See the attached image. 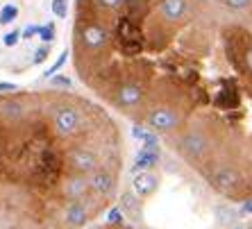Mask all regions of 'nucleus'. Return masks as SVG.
Returning a JSON list of instances; mask_svg holds the SVG:
<instances>
[{
	"label": "nucleus",
	"instance_id": "nucleus-12",
	"mask_svg": "<svg viewBox=\"0 0 252 229\" xmlns=\"http://www.w3.org/2000/svg\"><path fill=\"white\" fill-rule=\"evenodd\" d=\"M66 57H68V53H66V50H64V53H62V57H59V59H57V61H55V66H53V68H48V71H46V77L55 75V73H57V71H59V68H62V66H64Z\"/></svg>",
	"mask_w": 252,
	"mask_h": 229
},
{
	"label": "nucleus",
	"instance_id": "nucleus-1",
	"mask_svg": "<svg viewBox=\"0 0 252 229\" xmlns=\"http://www.w3.org/2000/svg\"><path fill=\"white\" fill-rule=\"evenodd\" d=\"M123 134L75 91L0 93V229H84L116 200Z\"/></svg>",
	"mask_w": 252,
	"mask_h": 229
},
{
	"label": "nucleus",
	"instance_id": "nucleus-18",
	"mask_svg": "<svg viewBox=\"0 0 252 229\" xmlns=\"http://www.w3.org/2000/svg\"><path fill=\"white\" fill-rule=\"evenodd\" d=\"M91 229H129V227H125V225H112V223H107V225H100V227H91Z\"/></svg>",
	"mask_w": 252,
	"mask_h": 229
},
{
	"label": "nucleus",
	"instance_id": "nucleus-2",
	"mask_svg": "<svg viewBox=\"0 0 252 229\" xmlns=\"http://www.w3.org/2000/svg\"><path fill=\"white\" fill-rule=\"evenodd\" d=\"M157 12L170 23H180L191 14V2L189 0H159Z\"/></svg>",
	"mask_w": 252,
	"mask_h": 229
},
{
	"label": "nucleus",
	"instance_id": "nucleus-15",
	"mask_svg": "<svg viewBox=\"0 0 252 229\" xmlns=\"http://www.w3.org/2000/svg\"><path fill=\"white\" fill-rule=\"evenodd\" d=\"M239 213H241V216H252V198H248V200L241 202Z\"/></svg>",
	"mask_w": 252,
	"mask_h": 229
},
{
	"label": "nucleus",
	"instance_id": "nucleus-17",
	"mask_svg": "<svg viewBox=\"0 0 252 229\" xmlns=\"http://www.w3.org/2000/svg\"><path fill=\"white\" fill-rule=\"evenodd\" d=\"M36 32H41V28H36V25H30V28L23 32V39H32Z\"/></svg>",
	"mask_w": 252,
	"mask_h": 229
},
{
	"label": "nucleus",
	"instance_id": "nucleus-11",
	"mask_svg": "<svg viewBox=\"0 0 252 229\" xmlns=\"http://www.w3.org/2000/svg\"><path fill=\"white\" fill-rule=\"evenodd\" d=\"M39 34H41V39H43V41H48V43H50V41H53V39H55V25H53V23H48L46 28H41V32H39Z\"/></svg>",
	"mask_w": 252,
	"mask_h": 229
},
{
	"label": "nucleus",
	"instance_id": "nucleus-13",
	"mask_svg": "<svg viewBox=\"0 0 252 229\" xmlns=\"http://www.w3.org/2000/svg\"><path fill=\"white\" fill-rule=\"evenodd\" d=\"M48 55H50V46H43V48H39V50H36V57L32 59V64H41V61L48 57Z\"/></svg>",
	"mask_w": 252,
	"mask_h": 229
},
{
	"label": "nucleus",
	"instance_id": "nucleus-9",
	"mask_svg": "<svg viewBox=\"0 0 252 229\" xmlns=\"http://www.w3.org/2000/svg\"><path fill=\"white\" fill-rule=\"evenodd\" d=\"M243 64H246L248 75L252 77V43H248V46H246V53H243Z\"/></svg>",
	"mask_w": 252,
	"mask_h": 229
},
{
	"label": "nucleus",
	"instance_id": "nucleus-6",
	"mask_svg": "<svg viewBox=\"0 0 252 229\" xmlns=\"http://www.w3.org/2000/svg\"><path fill=\"white\" fill-rule=\"evenodd\" d=\"M223 5L227 9H234V12H243L252 5V0H223Z\"/></svg>",
	"mask_w": 252,
	"mask_h": 229
},
{
	"label": "nucleus",
	"instance_id": "nucleus-3",
	"mask_svg": "<svg viewBox=\"0 0 252 229\" xmlns=\"http://www.w3.org/2000/svg\"><path fill=\"white\" fill-rule=\"evenodd\" d=\"M132 188H134V195H139V198H153L159 188V177L153 171L136 172L132 179Z\"/></svg>",
	"mask_w": 252,
	"mask_h": 229
},
{
	"label": "nucleus",
	"instance_id": "nucleus-19",
	"mask_svg": "<svg viewBox=\"0 0 252 229\" xmlns=\"http://www.w3.org/2000/svg\"><path fill=\"white\" fill-rule=\"evenodd\" d=\"M246 229H252V223H250V225H248V227H246Z\"/></svg>",
	"mask_w": 252,
	"mask_h": 229
},
{
	"label": "nucleus",
	"instance_id": "nucleus-8",
	"mask_svg": "<svg viewBox=\"0 0 252 229\" xmlns=\"http://www.w3.org/2000/svg\"><path fill=\"white\" fill-rule=\"evenodd\" d=\"M50 88H64V91L68 88V91H73V88H70V80L66 75H57V77H55L53 82H50Z\"/></svg>",
	"mask_w": 252,
	"mask_h": 229
},
{
	"label": "nucleus",
	"instance_id": "nucleus-16",
	"mask_svg": "<svg viewBox=\"0 0 252 229\" xmlns=\"http://www.w3.org/2000/svg\"><path fill=\"white\" fill-rule=\"evenodd\" d=\"M18 91L16 84H9V82H0V93H14Z\"/></svg>",
	"mask_w": 252,
	"mask_h": 229
},
{
	"label": "nucleus",
	"instance_id": "nucleus-14",
	"mask_svg": "<svg viewBox=\"0 0 252 229\" xmlns=\"http://www.w3.org/2000/svg\"><path fill=\"white\" fill-rule=\"evenodd\" d=\"M109 223L123 225V213H121V209H112V211H109Z\"/></svg>",
	"mask_w": 252,
	"mask_h": 229
},
{
	"label": "nucleus",
	"instance_id": "nucleus-10",
	"mask_svg": "<svg viewBox=\"0 0 252 229\" xmlns=\"http://www.w3.org/2000/svg\"><path fill=\"white\" fill-rule=\"evenodd\" d=\"M18 39H21V32H16V29H14V32H7L5 39H2V43H5V46H9V48H14L18 43Z\"/></svg>",
	"mask_w": 252,
	"mask_h": 229
},
{
	"label": "nucleus",
	"instance_id": "nucleus-4",
	"mask_svg": "<svg viewBox=\"0 0 252 229\" xmlns=\"http://www.w3.org/2000/svg\"><path fill=\"white\" fill-rule=\"evenodd\" d=\"M159 164V150H148V147H141L134 157V166H132V172H148L153 171L155 166Z\"/></svg>",
	"mask_w": 252,
	"mask_h": 229
},
{
	"label": "nucleus",
	"instance_id": "nucleus-7",
	"mask_svg": "<svg viewBox=\"0 0 252 229\" xmlns=\"http://www.w3.org/2000/svg\"><path fill=\"white\" fill-rule=\"evenodd\" d=\"M53 12H55V16L66 18V14H68V5H66V0H53Z\"/></svg>",
	"mask_w": 252,
	"mask_h": 229
},
{
	"label": "nucleus",
	"instance_id": "nucleus-5",
	"mask_svg": "<svg viewBox=\"0 0 252 229\" xmlns=\"http://www.w3.org/2000/svg\"><path fill=\"white\" fill-rule=\"evenodd\" d=\"M16 16H18V7L16 5H5V7H2V12H0V23L9 25Z\"/></svg>",
	"mask_w": 252,
	"mask_h": 229
}]
</instances>
